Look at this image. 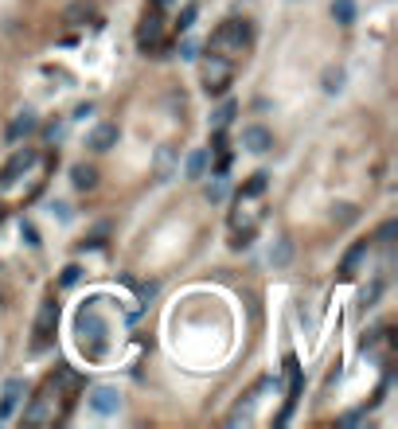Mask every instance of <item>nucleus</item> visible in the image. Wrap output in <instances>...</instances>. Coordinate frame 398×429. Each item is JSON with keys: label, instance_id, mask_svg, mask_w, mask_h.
Instances as JSON below:
<instances>
[{"label": "nucleus", "instance_id": "27", "mask_svg": "<svg viewBox=\"0 0 398 429\" xmlns=\"http://www.w3.org/2000/svg\"><path fill=\"white\" fill-rule=\"evenodd\" d=\"M90 113H94V102H82V105H78V110H74V118H78V121H86V118H90Z\"/></svg>", "mask_w": 398, "mask_h": 429}, {"label": "nucleus", "instance_id": "10", "mask_svg": "<svg viewBox=\"0 0 398 429\" xmlns=\"http://www.w3.org/2000/svg\"><path fill=\"white\" fill-rule=\"evenodd\" d=\"M367 250H371V242H355L352 250L344 254V262H340V277H344V281H352V277H355V269H359L363 258H367Z\"/></svg>", "mask_w": 398, "mask_h": 429}, {"label": "nucleus", "instance_id": "8", "mask_svg": "<svg viewBox=\"0 0 398 429\" xmlns=\"http://www.w3.org/2000/svg\"><path fill=\"white\" fill-rule=\"evenodd\" d=\"M86 20H94V0H71L63 8V24H71V28H82Z\"/></svg>", "mask_w": 398, "mask_h": 429}, {"label": "nucleus", "instance_id": "9", "mask_svg": "<svg viewBox=\"0 0 398 429\" xmlns=\"http://www.w3.org/2000/svg\"><path fill=\"white\" fill-rule=\"evenodd\" d=\"M113 145H118V125L102 121V125L90 129V148H94V153H110Z\"/></svg>", "mask_w": 398, "mask_h": 429}, {"label": "nucleus", "instance_id": "4", "mask_svg": "<svg viewBox=\"0 0 398 429\" xmlns=\"http://www.w3.org/2000/svg\"><path fill=\"white\" fill-rule=\"evenodd\" d=\"M160 43H164V24L156 12H148L137 28V47L141 51H160Z\"/></svg>", "mask_w": 398, "mask_h": 429}, {"label": "nucleus", "instance_id": "22", "mask_svg": "<svg viewBox=\"0 0 398 429\" xmlns=\"http://www.w3.org/2000/svg\"><path fill=\"white\" fill-rule=\"evenodd\" d=\"M340 86H344V71H340V67L332 71V67H328V71H325V90H328V94H336Z\"/></svg>", "mask_w": 398, "mask_h": 429}, {"label": "nucleus", "instance_id": "3", "mask_svg": "<svg viewBox=\"0 0 398 429\" xmlns=\"http://www.w3.org/2000/svg\"><path fill=\"white\" fill-rule=\"evenodd\" d=\"M55 324H59V304L44 301L39 304V316H36V343H31V348L44 351L47 343H51V336H55Z\"/></svg>", "mask_w": 398, "mask_h": 429}, {"label": "nucleus", "instance_id": "19", "mask_svg": "<svg viewBox=\"0 0 398 429\" xmlns=\"http://www.w3.org/2000/svg\"><path fill=\"white\" fill-rule=\"evenodd\" d=\"M227 180H223V176H211V184H207L203 187V195H207V200H211V203H219V200H227Z\"/></svg>", "mask_w": 398, "mask_h": 429}, {"label": "nucleus", "instance_id": "12", "mask_svg": "<svg viewBox=\"0 0 398 429\" xmlns=\"http://www.w3.org/2000/svg\"><path fill=\"white\" fill-rule=\"evenodd\" d=\"M20 394H24V378H8L4 394H0V418H8L16 406H20Z\"/></svg>", "mask_w": 398, "mask_h": 429}, {"label": "nucleus", "instance_id": "20", "mask_svg": "<svg viewBox=\"0 0 398 429\" xmlns=\"http://www.w3.org/2000/svg\"><path fill=\"white\" fill-rule=\"evenodd\" d=\"M332 219L336 222H355L359 219V207H355V203H336V207H332Z\"/></svg>", "mask_w": 398, "mask_h": 429}, {"label": "nucleus", "instance_id": "25", "mask_svg": "<svg viewBox=\"0 0 398 429\" xmlns=\"http://www.w3.org/2000/svg\"><path fill=\"white\" fill-rule=\"evenodd\" d=\"M192 20H195V4H188V8H184V16H180V24H176V28H180V31H188V28H192Z\"/></svg>", "mask_w": 398, "mask_h": 429}, {"label": "nucleus", "instance_id": "7", "mask_svg": "<svg viewBox=\"0 0 398 429\" xmlns=\"http://www.w3.org/2000/svg\"><path fill=\"white\" fill-rule=\"evenodd\" d=\"M31 164H36V153H31V148L16 153L12 160H8L4 168H0V192H4V187H12V184H16V176H20V172H28Z\"/></svg>", "mask_w": 398, "mask_h": 429}, {"label": "nucleus", "instance_id": "2", "mask_svg": "<svg viewBox=\"0 0 398 429\" xmlns=\"http://www.w3.org/2000/svg\"><path fill=\"white\" fill-rule=\"evenodd\" d=\"M199 74H203V90H207V94L219 98V94H227L230 78H235V67H230L227 55H211V59L203 63V71H199Z\"/></svg>", "mask_w": 398, "mask_h": 429}, {"label": "nucleus", "instance_id": "13", "mask_svg": "<svg viewBox=\"0 0 398 429\" xmlns=\"http://www.w3.org/2000/svg\"><path fill=\"white\" fill-rule=\"evenodd\" d=\"M71 184L78 187V192H94V187H98V168H90V164H74V168H71Z\"/></svg>", "mask_w": 398, "mask_h": 429}, {"label": "nucleus", "instance_id": "21", "mask_svg": "<svg viewBox=\"0 0 398 429\" xmlns=\"http://www.w3.org/2000/svg\"><path fill=\"white\" fill-rule=\"evenodd\" d=\"M265 180H270L265 172H254V176H250V184L243 187V195H246V200H254V195H262V192H265Z\"/></svg>", "mask_w": 398, "mask_h": 429}, {"label": "nucleus", "instance_id": "5", "mask_svg": "<svg viewBox=\"0 0 398 429\" xmlns=\"http://www.w3.org/2000/svg\"><path fill=\"white\" fill-rule=\"evenodd\" d=\"M176 164H180V148L176 145H160L153 156V176L156 184H168L172 176H176Z\"/></svg>", "mask_w": 398, "mask_h": 429}, {"label": "nucleus", "instance_id": "16", "mask_svg": "<svg viewBox=\"0 0 398 429\" xmlns=\"http://www.w3.org/2000/svg\"><path fill=\"white\" fill-rule=\"evenodd\" d=\"M332 20L352 28L355 24V0H332Z\"/></svg>", "mask_w": 398, "mask_h": 429}, {"label": "nucleus", "instance_id": "26", "mask_svg": "<svg viewBox=\"0 0 398 429\" xmlns=\"http://www.w3.org/2000/svg\"><path fill=\"white\" fill-rule=\"evenodd\" d=\"M195 51H199L195 39H184V43H180V59H195Z\"/></svg>", "mask_w": 398, "mask_h": 429}, {"label": "nucleus", "instance_id": "17", "mask_svg": "<svg viewBox=\"0 0 398 429\" xmlns=\"http://www.w3.org/2000/svg\"><path fill=\"white\" fill-rule=\"evenodd\" d=\"M270 262H273V266H277V269H285L289 262H293V242H289V238H277V246H273Z\"/></svg>", "mask_w": 398, "mask_h": 429}, {"label": "nucleus", "instance_id": "23", "mask_svg": "<svg viewBox=\"0 0 398 429\" xmlns=\"http://www.w3.org/2000/svg\"><path fill=\"white\" fill-rule=\"evenodd\" d=\"M78 281H82V269H78V266H66L63 274H59V285H63V289H74Z\"/></svg>", "mask_w": 398, "mask_h": 429}, {"label": "nucleus", "instance_id": "28", "mask_svg": "<svg viewBox=\"0 0 398 429\" xmlns=\"http://www.w3.org/2000/svg\"><path fill=\"white\" fill-rule=\"evenodd\" d=\"M47 137H51V141H59V137H63V125H59V121H55V125H47Z\"/></svg>", "mask_w": 398, "mask_h": 429}, {"label": "nucleus", "instance_id": "15", "mask_svg": "<svg viewBox=\"0 0 398 429\" xmlns=\"http://www.w3.org/2000/svg\"><path fill=\"white\" fill-rule=\"evenodd\" d=\"M207 160H211V153H207V148H195V153L188 156V164H184V176H188V180H203Z\"/></svg>", "mask_w": 398, "mask_h": 429}, {"label": "nucleus", "instance_id": "14", "mask_svg": "<svg viewBox=\"0 0 398 429\" xmlns=\"http://www.w3.org/2000/svg\"><path fill=\"white\" fill-rule=\"evenodd\" d=\"M31 129H36V113H31V110H20V113H16V121L8 125V141H20V137H28Z\"/></svg>", "mask_w": 398, "mask_h": 429}, {"label": "nucleus", "instance_id": "6", "mask_svg": "<svg viewBox=\"0 0 398 429\" xmlns=\"http://www.w3.org/2000/svg\"><path fill=\"white\" fill-rule=\"evenodd\" d=\"M118 406H121L118 386H94V391H90V410H94V414H118Z\"/></svg>", "mask_w": 398, "mask_h": 429}, {"label": "nucleus", "instance_id": "24", "mask_svg": "<svg viewBox=\"0 0 398 429\" xmlns=\"http://www.w3.org/2000/svg\"><path fill=\"white\" fill-rule=\"evenodd\" d=\"M20 234H24V242H28V246H39V230H36V227H31V222H28V219H24V222H20Z\"/></svg>", "mask_w": 398, "mask_h": 429}, {"label": "nucleus", "instance_id": "1", "mask_svg": "<svg viewBox=\"0 0 398 429\" xmlns=\"http://www.w3.org/2000/svg\"><path fill=\"white\" fill-rule=\"evenodd\" d=\"M250 43V28L246 24H238V20H230V24H223L219 31L211 36V51L215 55H243V47Z\"/></svg>", "mask_w": 398, "mask_h": 429}, {"label": "nucleus", "instance_id": "11", "mask_svg": "<svg viewBox=\"0 0 398 429\" xmlns=\"http://www.w3.org/2000/svg\"><path fill=\"white\" fill-rule=\"evenodd\" d=\"M270 145H273L270 129H262V125H246L243 129V148H250V153H270Z\"/></svg>", "mask_w": 398, "mask_h": 429}, {"label": "nucleus", "instance_id": "18", "mask_svg": "<svg viewBox=\"0 0 398 429\" xmlns=\"http://www.w3.org/2000/svg\"><path fill=\"white\" fill-rule=\"evenodd\" d=\"M235 110H238V105H235V102H223V105H219V110H215V113H211V125H215V129H219V133H223V129H227V125H230V118H235Z\"/></svg>", "mask_w": 398, "mask_h": 429}]
</instances>
